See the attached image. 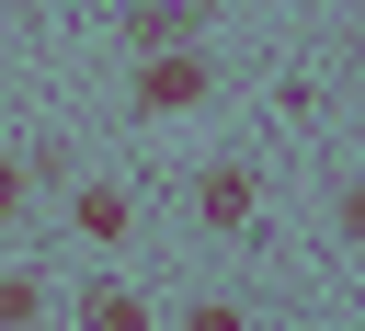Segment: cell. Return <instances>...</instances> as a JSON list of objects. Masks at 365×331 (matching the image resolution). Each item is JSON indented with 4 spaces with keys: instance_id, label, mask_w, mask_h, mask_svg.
<instances>
[{
    "instance_id": "cell-4",
    "label": "cell",
    "mask_w": 365,
    "mask_h": 331,
    "mask_svg": "<svg viewBox=\"0 0 365 331\" xmlns=\"http://www.w3.org/2000/svg\"><path fill=\"white\" fill-rule=\"evenodd\" d=\"M80 331H148V297L137 285H91L80 297Z\"/></svg>"
},
{
    "instance_id": "cell-6",
    "label": "cell",
    "mask_w": 365,
    "mask_h": 331,
    "mask_svg": "<svg viewBox=\"0 0 365 331\" xmlns=\"http://www.w3.org/2000/svg\"><path fill=\"white\" fill-rule=\"evenodd\" d=\"M125 23H137V46H171V34H182V23H194V11H182V0H137V11H125Z\"/></svg>"
},
{
    "instance_id": "cell-9",
    "label": "cell",
    "mask_w": 365,
    "mask_h": 331,
    "mask_svg": "<svg viewBox=\"0 0 365 331\" xmlns=\"http://www.w3.org/2000/svg\"><path fill=\"white\" fill-rule=\"evenodd\" d=\"M0 217H23V160H0Z\"/></svg>"
},
{
    "instance_id": "cell-5",
    "label": "cell",
    "mask_w": 365,
    "mask_h": 331,
    "mask_svg": "<svg viewBox=\"0 0 365 331\" xmlns=\"http://www.w3.org/2000/svg\"><path fill=\"white\" fill-rule=\"evenodd\" d=\"M46 320V274H0V331H34Z\"/></svg>"
},
{
    "instance_id": "cell-1",
    "label": "cell",
    "mask_w": 365,
    "mask_h": 331,
    "mask_svg": "<svg viewBox=\"0 0 365 331\" xmlns=\"http://www.w3.org/2000/svg\"><path fill=\"white\" fill-rule=\"evenodd\" d=\"M182 103H205V57H194V46H148V68H137V114H182Z\"/></svg>"
},
{
    "instance_id": "cell-3",
    "label": "cell",
    "mask_w": 365,
    "mask_h": 331,
    "mask_svg": "<svg viewBox=\"0 0 365 331\" xmlns=\"http://www.w3.org/2000/svg\"><path fill=\"white\" fill-rule=\"evenodd\" d=\"M68 228H80V240H103V251H114V240H125V228H137V205H125V194H114V183H91V194H68Z\"/></svg>"
},
{
    "instance_id": "cell-8",
    "label": "cell",
    "mask_w": 365,
    "mask_h": 331,
    "mask_svg": "<svg viewBox=\"0 0 365 331\" xmlns=\"http://www.w3.org/2000/svg\"><path fill=\"white\" fill-rule=\"evenodd\" d=\"M182 331H240V308H228V297H205V308H182Z\"/></svg>"
},
{
    "instance_id": "cell-7",
    "label": "cell",
    "mask_w": 365,
    "mask_h": 331,
    "mask_svg": "<svg viewBox=\"0 0 365 331\" xmlns=\"http://www.w3.org/2000/svg\"><path fill=\"white\" fill-rule=\"evenodd\" d=\"M331 228H342V240H365V183H342V205H331Z\"/></svg>"
},
{
    "instance_id": "cell-2",
    "label": "cell",
    "mask_w": 365,
    "mask_h": 331,
    "mask_svg": "<svg viewBox=\"0 0 365 331\" xmlns=\"http://www.w3.org/2000/svg\"><path fill=\"white\" fill-rule=\"evenodd\" d=\"M251 194H262V183H251L240 160H217V171L194 183V205H205V228H251Z\"/></svg>"
}]
</instances>
